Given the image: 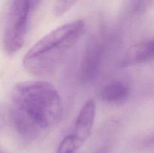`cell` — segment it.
I'll return each mask as SVG.
<instances>
[{
  "mask_svg": "<svg viewBox=\"0 0 154 153\" xmlns=\"http://www.w3.org/2000/svg\"><path fill=\"white\" fill-rule=\"evenodd\" d=\"M63 114L61 97L51 82L23 81L12 88L8 120L12 130L22 140H37L57 125Z\"/></svg>",
  "mask_w": 154,
  "mask_h": 153,
  "instance_id": "cell-1",
  "label": "cell"
},
{
  "mask_svg": "<svg viewBox=\"0 0 154 153\" xmlns=\"http://www.w3.org/2000/svg\"><path fill=\"white\" fill-rule=\"evenodd\" d=\"M86 32L83 20L60 26L36 42L23 56L24 68L35 76L54 73L67 58Z\"/></svg>",
  "mask_w": 154,
  "mask_h": 153,
  "instance_id": "cell-2",
  "label": "cell"
},
{
  "mask_svg": "<svg viewBox=\"0 0 154 153\" xmlns=\"http://www.w3.org/2000/svg\"><path fill=\"white\" fill-rule=\"evenodd\" d=\"M32 10L31 0H12L11 2L2 34L3 48L8 55H14L23 46Z\"/></svg>",
  "mask_w": 154,
  "mask_h": 153,
  "instance_id": "cell-3",
  "label": "cell"
},
{
  "mask_svg": "<svg viewBox=\"0 0 154 153\" xmlns=\"http://www.w3.org/2000/svg\"><path fill=\"white\" fill-rule=\"evenodd\" d=\"M104 27L93 34L84 50L79 68V77L83 82H90L100 72L108 46V35Z\"/></svg>",
  "mask_w": 154,
  "mask_h": 153,
  "instance_id": "cell-4",
  "label": "cell"
},
{
  "mask_svg": "<svg viewBox=\"0 0 154 153\" xmlns=\"http://www.w3.org/2000/svg\"><path fill=\"white\" fill-rule=\"evenodd\" d=\"M96 117V103L93 99L82 106L75 122L72 134H69L79 148L91 134Z\"/></svg>",
  "mask_w": 154,
  "mask_h": 153,
  "instance_id": "cell-5",
  "label": "cell"
},
{
  "mask_svg": "<svg viewBox=\"0 0 154 153\" xmlns=\"http://www.w3.org/2000/svg\"><path fill=\"white\" fill-rule=\"evenodd\" d=\"M154 61V38L131 46L123 55L120 65L130 67Z\"/></svg>",
  "mask_w": 154,
  "mask_h": 153,
  "instance_id": "cell-6",
  "label": "cell"
},
{
  "mask_svg": "<svg viewBox=\"0 0 154 153\" xmlns=\"http://www.w3.org/2000/svg\"><path fill=\"white\" fill-rule=\"evenodd\" d=\"M131 94L129 82L123 80H114L104 84L99 91V98L106 104H120L126 101Z\"/></svg>",
  "mask_w": 154,
  "mask_h": 153,
  "instance_id": "cell-7",
  "label": "cell"
},
{
  "mask_svg": "<svg viewBox=\"0 0 154 153\" xmlns=\"http://www.w3.org/2000/svg\"><path fill=\"white\" fill-rule=\"evenodd\" d=\"M154 4V0H126V13L131 17L144 15Z\"/></svg>",
  "mask_w": 154,
  "mask_h": 153,
  "instance_id": "cell-8",
  "label": "cell"
},
{
  "mask_svg": "<svg viewBox=\"0 0 154 153\" xmlns=\"http://www.w3.org/2000/svg\"><path fill=\"white\" fill-rule=\"evenodd\" d=\"M78 0H56L54 14L57 16H61L69 12Z\"/></svg>",
  "mask_w": 154,
  "mask_h": 153,
  "instance_id": "cell-9",
  "label": "cell"
},
{
  "mask_svg": "<svg viewBox=\"0 0 154 153\" xmlns=\"http://www.w3.org/2000/svg\"><path fill=\"white\" fill-rule=\"evenodd\" d=\"M141 147L147 149L154 150V134L146 136L141 142Z\"/></svg>",
  "mask_w": 154,
  "mask_h": 153,
  "instance_id": "cell-10",
  "label": "cell"
},
{
  "mask_svg": "<svg viewBox=\"0 0 154 153\" xmlns=\"http://www.w3.org/2000/svg\"><path fill=\"white\" fill-rule=\"evenodd\" d=\"M41 0H31V4H32V10L38 6V4L40 3Z\"/></svg>",
  "mask_w": 154,
  "mask_h": 153,
  "instance_id": "cell-11",
  "label": "cell"
},
{
  "mask_svg": "<svg viewBox=\"0 0 154 153\" xmlns=\"http://www.w3.org/2000/svg\"><path fill=\"white\" fill-rule=\"evenodd\" d=\"M1 153H6V152H1Z\"/></svg>",
  "mask_w": 154,
  "mask_h": 153,
  "instance_id": "cell-12",
  "label": "cell"
}]
</instances>
